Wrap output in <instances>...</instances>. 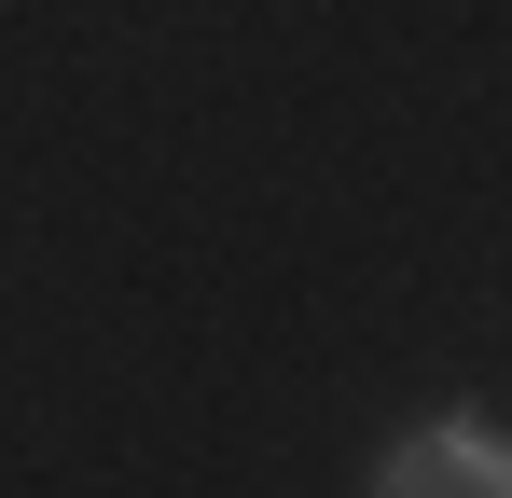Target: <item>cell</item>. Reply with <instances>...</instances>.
Wrapping results in <instances>:
<instances>
[{
    "label": "cell",
    "instance_id": "obj_1",
    "mask_svg": "<svg viewBox=\"0 0 512 498\" xmlns=\"http://www.w3.org/2000/svg\"><path fill=\"white\" fill-rule=\"evenodd\" d=\"M374 498H512V443L443 415V429H416V443L374 457Z\"/></svg>",
    "mask_w": 512,
    "mask_h": 498
}]
</instances>
